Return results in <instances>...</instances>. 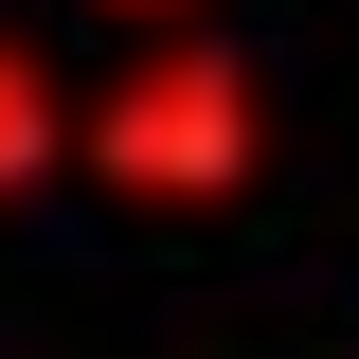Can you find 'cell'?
<instances>
[{"mask_svg": "<svg viewBox=\"0 0 359 359\" xmlns=\"http://www.w3.org/2000/svg\"><path fill=\"white\" fill-rule=\"evenodd\" d=\"M90 198H126V216H233L269 180V90L233 36H198V18H144V54L108 90H90Z\"/></svg>", "mask_w": 359, "mask_h": 359, "instance_id": "cell-1", "label": "cell"}, {"mask_svg": "<svg viewBox=\"0 0 359 359\" xmlns=\"http://www.w3.org/2000/svg\"><path fill=\"white\" fill-rule=\"evenodd\" d=\"M90 162V90H54V54L0 18V198H54Z\"/></svg>", "mask_w": 359, "mask_h": 359, "instance_id": "cell-2", "label": "cell"}, {"mask_svg": "<svg viewBox=\"0 0 359 359\" xmlns=\"http://www.w3.org/2000/svg\"><path fill=\"white\" fill-rule=\"evenodd\" d=\"M108 18H198V0H108Z\"/></svg>", "mask_w": 359, "mask_h": 359, "instance_id": "cell-3", "label": "cell"}]
</instances>
